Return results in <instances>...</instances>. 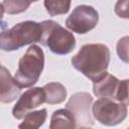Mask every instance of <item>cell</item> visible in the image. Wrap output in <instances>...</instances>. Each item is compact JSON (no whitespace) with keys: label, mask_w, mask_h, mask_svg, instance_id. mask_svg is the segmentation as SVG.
<instances>
[{"label":"cell","mask_w":129,"mask_h":129,"mask_svg":"<svg viewBox=\"0 0 129 129\" xmlns=\"http://www.w3.org/2000/svg\"><path fill=\"white\" fill-rule=\"evenodd\" d=\"M1 3L4 12L7 14H18L24 12L31 4L30 1H24V0H6Z\"/></svg>","instance_id":"15"},{"label":"cell","mask_w":129,"mask_h":129,"mask_svg":"<svg viewBox=\"0 0 129 129\" xmlns=\"http://www.w3.org/2000/svg\"><path fill=\"white\" fill-rule=\"evenodd\" d=\"M79 129H93V128H91L89 126H80Z\"/></svg>","instance_id":"19"},{"label":"cell","mask_w":129,"mask_h":129,"mask_svg":"<svg viewBox=\"0 0 129 129\" xmlns=\"http://www.w3.org/2000/svg\"><path fill=\"white\" fill-rule=\"evenodd\" d=\"M43 67L44 53L38 45L32 44L19 59L14 80L21 89L32 87L37 83L43 71Z\"/></svg>","instance_id":"3"},{"label":"cell","mask_w":129,"mask_h":129,"mask_svg":"<svg viewBox=\"0 0 129 129\" xmlns=\"http://www.w3.org/2000/svg\"><path fill=\"white\" fill-rule=\"evenodd\" d=\"M110 49L102 43H88L83 45L72 57L73 67L81 72L93 83L107 74L110 62Z\"/></svg>","instance_id":"1"},{"label":"cell","mask_w":129,"mask_h":129,"mask_svg":"<svg viewBox=\"0 0 129 129\" xmlns=\"http://www.w3.org/2000/svg\"><path fill=\"white\" fill-rule=\"evenodd\" d=\"M44 7L48 14L50 16H55V15H60V14H66L70 10L71 6V1H53V0H45L43 2Z\"/></svg>","instance_id":"14"},{"label":"cell","mask_w":129,"mask_h":129,"mask_svg":"<svg viewBox=\"0 0 129 129\" xmlns=\"http://www.w3.org/2000/svg\"><path fill=\"white\" fill-rule=\"evenodd\" d=\"M115 101L122 103L126 106L128 105V80L127 79L120 81Z\"/></svg>","instance_id":"16"},{"label":"cell","mask_w":129,"mask_h":129,"mask_svg":"<svg viewBox=\"0 0 129 129\" xmlns=\"http://www.w3.org/2000/svg\"><path fill=\"white\" fill-rule=\"evenodd\" d=\"M45 94V103L49 105L59 104L67 98V89L63 85L56 82H51L42 87Z\"/></svg>","instance_id":"12"},{"label":"cell","mask_w":129,"mask_h":129,"mask_svg":"<svg viewBox=\"0 0 129 129\" xmlns=\"http://www.w3.org/2000/svg\"><path fill=\"white\" fill-rule=\"evenodd\" d=\"M41 33L40 23L31 20L19 22L0 32V49L4 51L17 50L24 45L40 41Z\"/></svg>","instance_id":"2"},{"label":"cell","mask_w":129,"mask_h":129,"mask_svg":"<svg viewBox=\"0 0 129 129\" xmlns=\"http://www.w3.org/2000/svg\"><path fill=\"white\" fill-rule=\"evenodd\" d=\"M46 116V109L29 112L23 117V121L19 124L18 129H38L45 122Z\"/></svg>","instance_id":"13"},{"label":"cell","mask_w":129,"mask_h":129,"mask_svg":"<svg viewBox=\"0 0 129 129\" xmlns=\"http://www.w3.org/2000/svg\"><path fill=\"white\" fill-rule=\"evenodd\" d=\"M3 13H4V9H3L2 3L0 2V21L2 20V17H3Z\"/></svg>","instance_id":"18"},{"label":"cell","mask_w":129,"mask_h":129,"mask_svg":"<svg viewBox=\"0 0 129 129\" xmlns=\"http://www.w3.org/2000/svg\"><path fill=\"white\" fill-rule=\"evenodd\" d=\"M128 36H124L119 39L117 43V53L119 58L122 59L124 62H128Z\"/></svg>","instance_id":"17"},{"label":"cell","mask_w":129,"mask_h":129,"mask_svg":"<svg viewBox=\"0 0 129 129\" xmlns=\"http://www.w3.org/2000/svg\"><path fill=\"white\" fill-rule=\"evenodd\" d=\"M74 116L68 109L55 110L50 118L49 129H76Z\"/></svg>","instance_id":"11"},{"label":"cell","mask_w":129,"mask_h":129,"mask_svg":"<svg viewBox=\"0 0 129 129\" xmlns=\"http://www.w3.org/2000/svg\"><path fill=\"white\" fill-rule=\"evenodd\" d=\"M127 106L111 99L100 98L92 105L94 118L105 126H116L127 117Z\"/></svg>","instance_id":"5"},{"label":"cell","mask_w":129,"mask_h":129,"mask_svg":"<svg viewBox=\"0 0 129 129\" xmlns=\"http://www.w3.org/2000/svg\"><path fill=\"white\" fill-rule=\"evenodd\" d=\"M21 92V88L18 86L10 72L0 66V102L11 103L16 100Z\"/></svg>","instance_id":"9"},{"label":"cell","mask_w":129,"mask_h":129,"mask_svg":"<svg viewBox=\"0 0 129 129\" xmlns=\"http://www.w3.org/2000/svg\"><path fill=\"white\" fill-rule=\"evenodd\" d=\"M45 102V94L42 88L34 87L26 90L12 109V115L16 119H22L26 114Z\"/></svg>","instance_id":"8"},{"label":"cell","mask_w":129,"mask_h":129,"mask_svg":"<svg viewBox=\"0 0 129 129\" xmlns=\"http://www.w3.org/2000/svg\"><path fill=\"white\" fill-rule=\"evenodd\" d=\"M93 97L87 92L74 94L67 103V108L75 118L77 126L93 125L94 120L91 115V105Z\"/></svg>","instance_id":"7"},{"label":"cell","mask_w":129,"mask_h":129,"mask_svg":"<svg viewBox=\"0 0 129 129\" xmlns=\"http://www.w3.org/2000/svg\"><path fill=\"white\" fill-rule=\"evenodd\" d=\"M99 21V13L90 5L77 6L66 19V26L73 32L85 34L94 29Z\"/></svg>","instance_id":"6"},{"label":"cell","mask_w":129,"mask_h":129,"mask_svg":"<svg viewBox=\"0 0 129 129\" xmlns=\"http://www.w3.org/2000/svg\"><path fill=\"white\" fill-rule=\"evenodd\" d=\"M42 28L40 43L45 45L55 54L64 55L72 52L76 47L74 34L53 20H44L40 23Z\"/></svg>","instance_id":"4"},{"label":"cell","mask_w":129,"mask_h":129,"mask_svg":"<svg viewBox=\"0 0 129 129\" xmlns=\"http://www.w3.org/2000/svg\"><path fill=\"white\" fill-rule=\"evenodd\" d=\"M120 80L110 74H106L99 81L93 83V92L94 95L100 98L111 99L115 101L117 91L119 88Z\"/></svg>","instance_id":"10"}]
</instances>
